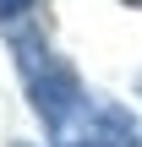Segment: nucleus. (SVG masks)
Here are the masks:
<instances>
[{"label": "nucleus", "mask_w": 142, "mask_h": 147, "mask_svg": "<svg viewBox=\"0 0 142 147\" xmlns=\"http://www.w3.org/2000/svg\"><path fill=\"white\" fill-rule=\"evenodd\" d=\"M11 147H27V142H11Z\"/></svg>", "instance_id": "1"}]
</instances>
